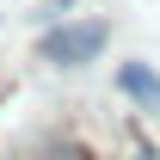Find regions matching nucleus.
<instances>
[{
    "label": "nucleus",
    "mask_w": 160,
    "mask_h": 160,
    "mask_svg": "<svg viewBox=\"0 0 160 160\" xmlns=\"http://www.w3.org/2000/svg\"><path fill=\"white\" fill-rule=\"evenodd\" d=\"M105 43H111V25H105V19H86V25H56V31L37 43V56L56 62V68H80V62L99 56Z\"/></svg>",
    "instance_id": "1"
},
{
    "label": "nucleus",
    "mask_w": 160,
    "mask_h": 160,
    "mask_svg": "<svg viewBox=\"0 0 160 160\" xmlns=\"http://www.w3.org/2000/svg\"><path fill=\"white\" fill-rule=\"evenodd\" d=\"M117 86H123V99H136V111H160V74L148 62H123Z\"/></svg>",
    "instance_id": "2"
},
{
    "label": "nucleus",
    "mask_w": 160,
    "mask_h": 160,
    "mask_svg": "<svg viewBox=\"0 0 160 160\" xmlns=\"http://www.w3.org/2000/svg\"><path fill=\"white\" fill-rule=\"evenodd\" d=\"M154 160H160V154H154Z\"/></svg>",
    "instance_id": "3"
}]
</instances>
